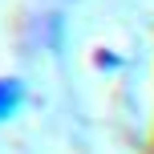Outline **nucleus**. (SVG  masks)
Returning a JSON list of instances; mask_svg holds the SVG:
<instances>
[{
    "mask_svg": "<svg viewBox=\"0 0 154 154\" xmlns=\"http://www.w3.org/2000/svg\"><path fill=\"white\" fill-rule=\"evenodd\" d=\"M20 101H24V85L16 77H0V122H8L20 109Z\"/></svg>",
    "mask_w": 154,
    "mask_h": 154,
    "instance_id": "obj_1",
    "label": "nucleus"
}]
</instances>
